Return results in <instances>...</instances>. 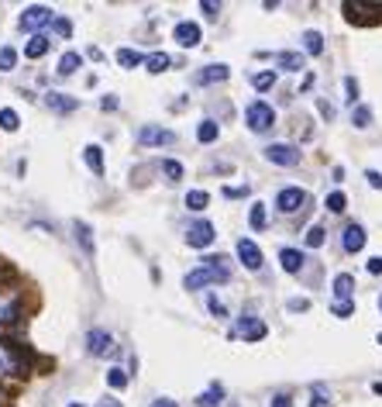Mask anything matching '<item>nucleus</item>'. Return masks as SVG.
Segmentation results:
<instances>
[{
    "instance_id": "1",
    "label": "nucleus",
    "mask_w": 382,
    "mask_h": 407,
    "mask_svg": "<svg viewBox=\"0 0 382 407\" xmlns=\"http://www.w3.org/2000/svg\"><path fill=\"white\" fill-rule=\"evenodd\" d=\"M221 259H224V256H204V266L186 273V276H183V287H186V290H204L210 283H224L231 276V270Z\"/></svg>"
},
{
    "instance_id": "2",
    "label": "nucleus",
    "mask_w": 382,
    "mask_h": 407,
    "mask_svg": "<svg viewBox=\"0 0 382 407\" xmlns=\"http://www.w3.org/2000/svg\"><path fill=\"white\" fill-rule=\"evenodd\" d=\"M245 125H248V132H255V135L272 132V125H276V110H272V104L252 101V104L245 108Z\"/></svg>"
},
{
    "instance_id": "3",
    "label": "nucleus",
    "mask_w": 382,
    "mask_h": 407,
    "mask_svg": "<svg viewBox=\"0 0 382 407\" xmlns=\"http://www.w3.org/2000/svg\"><path fill=\"white\" fill-rule=\"evenodd\" d=\"M55 21V14H52V7H45V4H31V7H25V14L18 18V25H21V31H35L38 35V28H45Z\"/></svg>"
},
{
    "instance_id": "4",
    "label": "nucleus",
    "mask_w": 382,
    "mask_h": 407,
    "mask_svg": "<svg viewBox=\"0 0 382 407\" xmlns=\"http://www.w3.org/2000/svg\"><path fill=\"white\" fill-rule=\"evenodd\" d=\"M265 159L272 166H296L300 163V149L289 145V142H272V145H265Z\"/></svg>"
},
{
    "instance_id": "5",
    "label": "nucleus",
    "mask_w": 382,
    "mask_h": 407,
    "mask_svg": "<svg viewBox=\"0 0 382 407\" xmlns=\"http://www.w3.org/2000/svg\"><path fill=\"white\" fill-rule=\"evenodd\" d=\"M176 135L169 128H158V125H145L138 128V145H149V149H162V145H173Z\"/></svg>"
},
{
    "instance_id": "6",
    "label": "nucleus",
    "mask_w": 382,
    "mask_h": 407,
    "mask_svg": "<svg viewBox=\"0 0 382 407\" xmlns=\"http://www.w3.org/2000/svg\"><path fill=\"white\" fill-rule=\"evenodd\" d=\"M214 239H217V231H214L210 221H193L186 228V242L193 245V248H207V245H214Z\"/></svg>"
},
{
    "instance_id": "7",
    "label": "nucleus",
    "mask_w": 382,
    "mask_h": 407,
    "mask_svg": "<svg viewBox=\"0 0 382 407\" xmlns=\"http://www.w3.org/2000/svg\"><path fill=\"white\" fill-rule=\"evenodd\" d=\"M306 204V190H300V187H282L279 193H276V207H279L282 214H293V211H300Z\"/></svg>"
},
{
    "instance_id": "8",
    "label": "nucleus",
    "mask_w": 382,
    "mask_h": 407,
    "mask_svg": "<svg viewBox=\"0 0 382 407\" xmlns=\"http://www.w3.org/2000/svg\"><path fill=\"white\" fill-rule=\"evenodd\" d=\"M234 252H238V259H241V266L245 270H262V248L252 242V239H238V245H234Z\"/></svg>"
},
{
    "instance_id": "9",
    "label": "nucleus",
    "mask_w": 382,
    "mask_h": 407,
    "mask_svg": "<svg viewBox=\"0 0 382 407\" xmlns=\"http://www.w3.org/2000/svg\"><path fill=\"white\" fill-rule=\"evenodd\" d=\"M86 352H90V355L114 352V335H110V331H103V328H93V331L86 335Z\"/></svg>"
},
{
    "instance_id": "10",
    "label": "nucleus",
    "mask_w": 382,
    "mask_h": 407,
    "mask_svg": "<svg viewBox=\"0 0 382 407\" xmlns=\"http://www.w3.org/2000/svg\"><path fill=\"white\" fill-rule=\"evenodd\" d=\"M173 38H176L183 49H197V45H200V25H197V21H179V25L173 28Z\"/></svg>"
},
{
    "instance_id": "11",
    "label": "nucleus",
    "mask_w": 382,
    "mask_h": 407,
    "mask_svg": "<svg viewBox=\"0 0 382 407\" xmlns=\"http://www.w3.org/2000/svg\"><path fill=\"white\" fill-rule=\"evenodd\" d=\"M369 242V235H365V228L361 224H348L345 231H341V245H345V252H361Z\"/></svg>"
},
{
    "instance_id": "12",
    "label": "nucleus",
    "mask_w": 382,
    "mask_h": 407,
    "mask_svg": "<svg viewBox=\"0 0 382 407\" xmlns=\"http://www.w3.org/2000/svg\"><path fill=\"white\" fill-rule=\"evenodd\" d=\"M265 331H269V328H265V321H258V318H241V321H238V335H241L245 342H262Z\"/></svg>"
},
{
    "instance_id": "13",
    "label": "nucleus",
    "mask_w": 382,
    "mask_h": 407,
    "mask_svg": "<svg viewBox=\"0 0 382 407\" xmlns=\"http://www.w3.org/2000/svg\"><path fill=\"white\" fill-rule=\"evenodd\" d=\"M231 76V69L224 66V62H217V66H207V69H200L197 73V83L200 86H207V83H224Z\"/></svg>"
},
{
    "instance_id": "14",
    "label": "nucleus",
    "mask_w": 382,
    "mask_h": 407,
    "mask_svg": "<svg viewBox=\"0 0 382 407\" xmlns=\"http://www.w3.org/2000/svg\"><path fill=\"white\" fill-rule=\"evenodd\" d=\"M352 294H355V276H352V273H337V276H334V297L355 300Z\"/></svg>"
},
{
    "instance_id": "15",
    "label": "nucleus",
    "mask_w": 382,
    "mask_h": 407,
    "mask_svg": "<svg viewBox=\"0 0 382 407\" xmlns=\"http://www.w3.org/2000/svg\"><path fill=\"white\" fill-rule=\"evenodd\" d=\"M14 318H18V297L0 290V325H11Z\"/></svg>"
},
{
    "instance_id": "16",
    "label": "nucleus",
    "mask_w": 382,
    "mask_h": 407,
    "mask_svg": "<svg viewBox=\"0 0 382 407\" xmlns=\"http://www.w3.org/2000/svg\"><path fill=\"white\" fill-rule=\"evenodd\" d=\"M279 266L286 273H300V270H303V256H300L296 248H282V252H279Z\"/></svg>"
},
{
    "instance_id": "17",
    "label": "nucleus",
    "mask_w": 382,
    "mask_h": 407,
    "mask_svg": "<svg viewBox=\"0 0 382 407\" xmlns=\"http://www.w3.org/2000/svg\"><path fill=\"white\" fill-rule=\"evenodd\" d=\"M21 369V362H18V355L11 352L4 342H0V377H11V373H18Z\"/></svg>"
},
{
    "instance_id": "18",
    "label": "nucleus",
    "mask_w": 382,
    "mask_h": 407,
    "mask_svg": "<svg viewBox=\"0 0 382 407\" xmlns=\"http://www.w3.org/2000/svg\"><path fill=\"white\" fill-rule=\"evenodd\" d=\"M272 59L279 62L286 73H300V69H303V55H300V52H276Z\"/></svg>"
},
{
    "instance_id": "19",
    "label": "nucleus",
    "mask_w": 382,
    "mask_h": 407,
    "mask_svg": "<svg viewBox=\"0 0 382 407\" xmlns=\"http://www.w3.org/2000/svg\"><path fill=\"white\" fill-rule=\"evenodd\" d=\"M83 159H86V166H90L97 176H103V152H100V145H86V149H83Z\"/></svg>"
},
{
    "instance_id": "20",
    "label": "nucleus",
    "mask_w": 382,
    "mask_h": 407,
    "mask_svg": "<svg viewBox=\"0 0 382 407\" xmlns=\"http://www.w3.org/2000/svg\"><path fill=\"white\" fill-rule=\"evenodd\" d=\"M45 104H49L52 110H59V114H69V110L79 108L73 97H62V93H49V97H45Z\"/></svg>"
},
{
    "instance_id": "21",
    "label": "nucleus",
    "mask_w": 382,
    "mask_h": 407,
    "mask_svg": "<svg viewBox=\"0 0 382 407\" xmlns=\"http://www.w3.org/2000/svg\"><path fill=\"white\" fill-rule=\"evenodd\" d=\"M303 49H306L310 55H320V52H324V35H320L317 28L303 31Z\"/></svg>"
},
{
    "instance_id": "22",
    "label": "nucleus",
    "mask_w": 382,
    "mask_h": 407,
    "mask_svg": "<svg viewBox=\"0 0 382 407\" xmlns=\"http://www.w3.org/2000/svg\"><path fill=\"white\" fill-rule=\"evenodd\" d=\"M79 66H83V55H79V52H66L62 59H59V76H73Z\"/></svg>"
},
{
    "instance_id": "23",
    "label": "nucleus",
    "mask_w": 382,
    "mask_h": 407,
    "mask_svg": "<svg viewBox=\"0 0 382 407\" xmlns=\"http://www.w3.org/2000/svg\"><path fill=\"white\" fill-rule=\"evenodd\" d=\"M169 66H173V59H169L166 52H152L149 59H145V69H149V73H155V76H158V73H166Z\"/></svg>"
},
{
    "instance_id": "24",
    "label": "nucleus",
    "mask_w": 382,
    "mask_h": 407,
    "mask_svg": "<svg viewBox=\"0 0 382 407\" xmlns=\"http://www.w3.org/2000/svg\"><path fill=\"white\" fill-rule=\"evenodd\" d=\"M73 228H76V242L83 245V252L93 256V231H90V224H86V221H76Z\"/></svg>"
},
{
    "instance_id": "25",
    "label": "nucleus",
    "mask_w": 382,
    "mask_h": 407,
    "mask_svg": "<svg viewBox=\"0 0 382 407\" xmlns=\"http://www.w3.org/2000/svg\"><path fill=\"white\" fill-rule=\"evenodd\" d=\"M45 52H49V38H45V35H35V38H31V42L25 45V55H28V59H42Z\"/></svg>"
},
{
    "instance_id": "26",
    "label": "nucleus",
    "mask_w": 382,
    "mask_h": 407,
    "mask_svg": "<svg viewBox=\"0 0 382 407\" xmlns=\"http://www.w3.org/2000/svg\"><path fill=\"white\" fill-rule=\"evenodd\" d=\"M117 62H121L125 69H134V66H141V62H145V55L134 52V49H117Z\"/></svg>"
},
{
    "instance_id": "27",
    "label": "nucleus",
    "mask_w": 382,
    "mask_h": 407,
    "mask_svg": "<svg viewBox=\"0 0 382 407\" xmlns=\"http://www.w3.org/2000/svg\"><path fill=\"white\" fill-rule=\"evenodd\" d=\"M217 135H221L217 121H200V128H197V138H200L204 145H210V142H217Z\"/></svg>"
},
{
    "instance_id": "28",
    "label": "nucleus",
    "mask_w": 382,
    "mask_h": 407,
    "mask_svg": "<svg viewBox=\"0 0 382 407\" xmlns=\"http://www.w3.org/2000/svg\"><path fill=\"white\" fill-rule=\"evenodd\" d=\"M207 204H210V193L207 190H190L186 193V207H190V211H204Z\"/></svg>"
},
{
    "instance_id": "29",
    "label": "nucleus",
    "mask_w": 382,
    "mask_h": 407,
    "mask_svg": "<svg viewBox=\"0 0 382 407\" xmlns=\"http://www.w3.org/2000/svg\"><path fill=\"white\" fill-rule=\"evenodd\" d=\"M221 401H224V386H221V383H214L204 397H200V407H217Z\"/></svg>"
},
{
    "instance_id": "30",
    "label": "nucleus",
    "mask_w": 382,
    "mask_h": 407,
    "mask_svg": "<svg viewBox=\"0 0 382 407\" xmlns=\"http://www.w3.org/2000/svg\"><path fill=\"white\" fill-rule=\"evenodd\" d=\"M18 66V52L11 45H0V73H11Z\"/></svg>"
},
{
    "instance_id": "31",
    "label": "nucleus",
    "mask_w": 382,
    "mask_h": 407,
    "mask_svg": "<svg viewBox=\"0 0 382 407\" xmlns=\"http://www.w3.org/2000/svg\"><path fill=\"white\" fill-rule=\"evenodd\" d=\"M248 224H252L255 231H262V228H265V204H262V200L252 204V211H248Z\"/></svg>"
},
{
    "instance_id": "32",
    "label": "nucleus",
    "mask_w": 382,
    "mask_h": 407,
    "mask_svg": "<svg viewBox=\"0 0 382 407\" xmlns=\"http://www.w3.org/2000/svg\"><path fill=\"white\" fill-rule=\"evenodd\" d=\"M255 90H258V93H265V90H272V86H276V73H272V69H265V73H255Z\"/></svg>"
},
{
    "instance_id": "33",
    "label": "nucleus",
    "mask_w": 382,
    "mask_h": 407,
    "mask_svg": "<svg viewBox=\"0 0 382 407\" xmlns=\"http://www.w3.org/2000/svg\"><path fill=\"white\" fill-rule=\"evenodd\" d=\"M324 207H328L331 214H341V211L348 207V200H345V193H341V190H334V193H328V200H324Z\"/></svg>"
},
{
    "instance_id": "34",
    "label": "nucleus",
    "mask_w": 382,
    "mask_h": 407,
    "mask_svg": "<svg viewBox=\"0 0 382 407\" xmlns=\"http://www.w3.org/2000/svg\"><path fill=\"white\" fill-rule=\"evenodd\" d=\"M18 125H21V121H18V110H11V108L0 110V128H4V132H18Z\"/></svg>"
},
{
    "instance_id": "35",
    "label": "nucleus",
    "mask_w": 382,
    "mask_h": 407,
    "mask_svg": "<svg viewBox=\"0 0 382 407\" xmlns=\"http://www.w3.org/2000/svg\"><path fill=\"white\" fill-rule=\"evenodd\" d=\"M352 121H355V128H369V125H372V110L365 108V104H358V108L352 110Z\"/></svg>"
},
{
    "instance_id": "36",
    "label": "nucleus",
    "mask_w": 382,
    "mask_h": 407,
    "mask_svg": "<svg viewBox=\"0 0 382 407\" xmlns=\"http://www.w3.org/2000/svg\"><path fill=\"white\" fill-rule=\"evenodd\" d=\"M107 386L125 390V386H127V373H125V369H107Z\"/></svg>"
},
{
    "instance_id": "37",
    "label": "nucleus",
    "mask_w": 382,
    "mask_h": 407,
    "mask_svg": "<svg viewBox=\"0 0 382 407\" xmlns=\"http://www.w3.org/2000/svg\"><path fill=\"white\" fill-rule=\"evenodd\" d=\"M324 239H328V235H324V228H320V224H313V228L306 231V248H320Z\"/></svg>"
},
{
    "instance_id": "38",
    "label": "nucleus",
    "mask_w": 382,
    "mask_h": 407,
    "mask_svg": "<svg viewBox=\"0 0 382 407\" xmlns=\"http://www.w3.org/2000/svg\"><path fill=\"white\" fill-rule=\"evenodd\" d=\"M162 173H166V180H173V183L183 180V166H179L176 159H166V163H162Z\"/></svg>"
},
{
    "instance_id": "39",
    "label": "nucleus",
    "mask_w": 382,
    "mask_h": 407,
    "mask_svg": "<svg viewBox=\"0 0 382 407\" xmlns=\"http://www.w3.org/2000/svg\"><path fill=\"white\" fill-rule=\"evenodd\" d=\"M352 314H355V300H337V304H334V318L345 321V318H352Z\"/></svg>"
},
{
    "instance_id": "40",
    "label": "nucleus",
    "mask_w": 382,
    "mask_h": 407,
    "mask_svg": "<svg viewBox=\"0 0 382 407\" xmlns=\"http://www.w3.org/2000/svg\"><path fill=\"white\" fill-rule=\"evenodd\" d=\"M207 307H210V314H214V318H228V307H224V304H221V300L214 297V294H210V297H207Z\"/></svg>"
},
{
    "instance_id": "41",
    "label": "nucleus",
    "mask_w": 382,
    "mask_h": 407,
    "mask_svg": "<svg viewBox=\"0 0 382 407\" xmlns=\"http://www.w3.org/2000/svg\"><path fill=\"white\" fill-rule=\"evenodd\" d=\"M345 97H348V104L358 101V80L355 76H345Z\"/></svg>"
},
{
    "instance_id": "42",
    "label": "nucleus",
    "mask_w": 382,
    "mask_h": 407,
    "mask_svg": "<svg viewBox=\"0 0 382 407\" xmlns=\"http://www.w3.org/2000/svg\"><path fill=\"white\" fill-rule=\"evenodd\" d=\"M224 197H228V200H245V197H248V187H224Z\"/></svg>"
},
{
    "instance_id": "43",
    "label": "nucleus",
    "mask_w": 382,
    "mask_h": 407,
    "mask_svg": "<svg viewBox=\"0 0 382 407\" xmlns=\"http://www.w3.org/2000/svg\"><path fill=\"white\" fill-rule=\"evenodd\" d=\"M52 28H55V31H59L62 38H69V31H73V25H69L66 18H55V21H52Z\"/></svg>"
},
{
    "instance_id": "44",
    "label": "nucleus",
    "mask_w": 382,
    "mask_h": 407,
    "mask_svg": "<svg viewBox=\"0 0 382 407\" xmlns=\"http://www.w3.org/2000/svg\"><path fill=\"white\" fill-rule=\"evenodd\" d=\"M200 11H204L207 18H210V21H214V18H217V14H221V4H210V0H204V4H200Z\"/></svg>"
},
{
    "instance_id": "45",
    "label": "nucleus",
    "mask_w": 382,
    "mask_h": 407,
    "mask_svg": "<svg viewBox=\"0 0 382 407\" xmlns=\"http://www.w3.org/2000/svg\"><path fill=\"white\" fill-rule=\"evenodd\" d=\"M365 180H369V187L382 190V173H379V169H369V173H365Z\"/></svg>"
},
{
    "instance_id": "46",
    "label": "nucleus",
    "mask_w": 382,
    "mask_h": 407,
    "mask_svg": "<svg viewBox=\"0 0 382 407\" xmlns=\"http://www.w3.org/2000/svg\"><path fill=\"white\" fill-rule=\"evenodd\" d=\"M269 407H293V397H289V394H276V397L269 401Z\"/></svg>"
},
{
    "instance_id": "47",
    "label": "nucleus",
    "mask_w": 382,
    "mask_h": 407,
    "mask_svg": "<svg viewBox=\"0 0 382 407\" xmlns=\"http://www.w3.org/2000/svg\"><path fill=\"white\" fill-rule=\"evenodd\" d=\"M286 307H289V311H310V300H306V297H293Z\"/></svg>"
},
{
    "instance_id": "48",
    "label": "nucleus",
    "mask_w": 382,
    "mask_h": 407,
    "mask_svg": "<svg viewBox=\"0 0 382 407\" xmlns=\"http://www.w3.org/2000/svg\"><path fill=\"white\" fill-rule=\"evenodd\" d=\"M317 110H320V114H324L328 121L334 117V104H328V101H317Z\"/></svg>"
},
{
    "instance_id": "49",
    "label": "nucleus",
    "mask_w": 382,
    "mask_h": 407,
    "mask_svg": "<svg viewBox=\"0 0 382 407\" xmlns=\"http://www.w3.org/2000/svg\"><path fill=\"white\" fill-rule=\"evenodd\" d=\"M369 273H372V276H379V273H382V256L369 259Z\"/></svg>"
},
{
    "instance_id": "50",
    "label": "nucleus",
    "mask_w": 382,
    "mask_h": 407,
    "mask_svg": "<svg viewBox=\"0 0 382 407\" xmlns=\"http://www.w3.org/2000/svg\"><path fill=\"white\" fill-rule=\"evenodd\" d=\"M149 407H176V401H173V397H158V401H152Z\"/></svg>"
},
{
    "instance_id": "51",
    "label": "nucleus",
    "mask_w": 382,
    "mask_h": 407,
    "mask_svg": "<svg viewBox=\"0 0 382 407\" xmlns=\"http://www.w3.org/2000/svg\"><path fill=\"white\" fill-rule=\"evenodd\" d=\"M310 407H331V401H328V397H313V404Z\"/></svg>"
},
{
    "instance_id": "52",
    "label": "nucleus",
    "mask_w": 382,
    "mask_h": 407,
    "mask_svg": "<svg viewBox=\"0 0 382 407\" xmlns=\"http://www.w3.org/2000/svg\"><path fill=\"white\" fill-rule=\"evenodd\" d=\"M97 407H121V401H103V404H97Z\"/></svg>"
},
{
    "instance_id": "53",
    "label": "nucleus",
    "mask_w": 382,
    "mask_h": 407,
    "mask_svg": "<svg viewBox=\"0 0 382 407\" xmlns=\"http://www.w3.org/2000/svg\"><path fill=\"white\" fill-rule=\"evenodd\" d=\"M376 342H379V345H382V331H379V338H376Z\"/></svg>"
},
{
    "instance_id": "54",
    "label": "nucleus",
    "mask_w": 382,
    "mask_h": 407,
    "mask_svg": "<svg viewBox=\"0 0 382 407\" xmlns=\"http://www.w3.org/2000/svg\"><path fill=\"white\" fill-rule=\"evenodd\" d=\"M69 407H83V404H69Z\"/></svg>"
},
{
    "instance_id": "55",
    "label": "nucleus",
    "mask_w": 382,
    "mask_h": 407,
    "mask_svg": "<svg viewBox=\"0 0 382 407\" xmlns=\"http://www.w3.org/2000/svg\"><path fill=\"white\" fill-rule=\"evenodd\" d=\"M379 311H382V297H379Z\"/></svg>"
},
{
    "instance_id": "56",
    "label": "nucleus",
    "mask_w": 382,
    "mask_h": 407,
    "mask_svg": "<svg viewBox=\"0 0 382 407\" xmlns=\"http://www.w3.org/2000/svg\"><path fill=\"white\" fill-rule=\"evenodd\" d=\"M0 397H4V394H0Z\"/></svg>"
}]
</instances>
